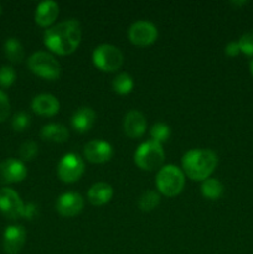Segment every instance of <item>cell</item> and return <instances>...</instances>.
I'll use <instances>...</instances> for the list:
<instances>
[{"label": "cell", "mask_w": 253, "mask_h": 254, "mask_svg": "<svg viewBox=\"0 0 253 254\" xmlns=\"http://www.w3.org/2000/svg\"><path fill=\"white\" fill-rule=\"evenodd\" d=\"M83 156L92 164H103L112 159L113 148L104 140H91L84 145Z\"/></svg>", "instance_id": "8fae6325"}, {"label": "cell", "mask_w": 253, "mask_h": 254, "mask_svg": "<svg viewBox=\"0 0 253 254\" xmlns=\"http://www.w3.org/2000/svg\"><path fill=\"white\" fill-rule=\"evenodd\" d=\"M25 203L15 190L10 188L0 189V212L9 220L22 217Z\"/></svg>", "instance_id": "9c48e42d"}, {"label": "cell", "mask_w": 253, "mask_h": 254, "mask_svg": "<svg viewBox=\"0 0 253 254\" xmlns=\"http://www.w3.org/2000/svg\"><path fill=\"white\" fill-rule=\"evenodd\" d=\"M83 206V197L77 192L62 193L56 201V211L62 217H74L79 215Z\"/></svg>", "instance_id": "4fadbf2b"}, {"label": "cell", "mask_w": 253, "mask_h": 254, "mask_svg": "<svg viewBox=\"0 0 253 254\" xmlns=\"http://www.w3.org/2000/svg\"><path fill=\"white\" fill-rule=\"evenodd\" d=\"M27 67L34 74L49 81H55L61 74L59 61L46 51L34 52L27 60Z\"/></svg>", "instance_id": "5b68a950"}, {"label": "cell", "mask_w": 253, "mask_h": 254, "mask_svg": "<svg viewBox=\"0 0 253 254\" xmlns=\"http://www.w3.org/2000/svg\"><path fill=\"white\" fill-rule=\"evenodd\" d=\"M129 40L133 45L139 47H145L154 44L158 39V29L155 25L146 20L136 21L129 27Z\"/></svg>", "instance_id": "ba28073f"}, {"label": "cell", "mask_w": 253, "mask_h": 254, "mask_svg": "<svg viewBox=\"0 0 253 254\" xmlns=\"http://www.w3.org/2000/svg\"><path fill=\"white\" fill-rule=\"evenodd\" d=\"M11 106H10L9 97L5 92L0 91V122H5L10 116Z\"/></svg>", "instance_id": "f1b7e54d"}, {"label": "cell", "mask_w": 253, "mask_h": 254, "mask_svg": "<svg viewBox=\"0 0 253 254\" xmlns=\"http://www.w3.org/2000/svg\"><path fill=\"white\" fill-rule=\"evenodd\" d=\"M164 159H165V153L163 145L151 139L140 144L134 154V161L136 166L146 171L160 168L164 163Z\"/></svg>", "instance_id": "277c9868"}, {"label": "cell", "mask_w": 253, "mask_h": 254, "mask_svg": "<svg viewBox=\"0 0 253 254\" xmlns=\"http://www.w3.org/2000/svg\"><path fill=\"white\" fill-rule=\"evenodd\" d=\"M231 4L236 5V6H241V5L247 4V1H231Z\"/></svg>", "instance_id": "1f68e13d"}, {"label": "cell", "mask_w": 253, "mask_h": 254, "mask_svg": "<svg viewBox=\"0 0 253 254\" xmlns=\"http://www.w3.org/2000/svg\"><path fill=\"white\" fill-rule=\"evenodd\" d=\"M240 50L247 56H253V31L245 32L238 40Z\"/></svg>", "instance_id": "83f0119b"}, {"label": "cell", "mask_w": 253, "mask_h": 254, "mask_svg": "<svg viewBox=\"0 0 253 254\" xmlns=\"http://www.w3.org/2000/svg\"><path fill=\"white\" fill-rule=\"evenodd\" d=\"M82 40V27L77 20L69 19L49 27L44 34V44L54 54L66 56L73 54Z\"/></svg>", "instance_id": "6da1fadb"}, {"label": "cell", "mask_w": 253, "mask_h": 254, "mask_svg": "<svg viewBox=\"0 0 253 254\" xmlns=\"http://www.w3.org/2000/svg\"><path fill=\"white\" fill-rule=\"evenodd\" d=\"M96 123V112L91 107H81L71 118L72 128L78 133H87Z\"/></svg>", "instance_id": "e0dca14e"}, {"label": "cell", "mask_w": 253, "mask_h": 254, "mask_svg": "<svg viewBox=\"0 0 253 254\" xmlns=\"http://www.w3.org/2000/svg\"><path fill=\"white\" fill-rule=\"evenodd\" d=\"M241 52L240 45H238V41H230L225 47V54L230 57L237 56Z\"/></svg>", "instance_id": "f546056e"}, {"label": "cell", "mask_w": 253, "mask_h": 254, "mask_svg": "<svg viewBox=\"0 0 253 254\" xmlns=\"http://www.w3.org/2000/svg\"><path fill=\"white\" fill-rule=\"evenodd\" d=\"M26 242V231L20 225L7 226L2 235V247L5 253L17 254Z\"/></svg>", "instance_id": "7c38bea8"}, {"label": "cell", "mask_w": 253, "mask_h": 254, "mask_svg": "<svg viewBox=\"0 0 253 254\" xmlns=\"http://www.w3.org/2000/svg\"><path fill=\"white\" fill-rule=\"evenodd\" d=\"M84 173V161L79 155L68 153L62 156L57 165V175L66 184L76 183Z\"/></svg>", "instance_id": "52a82bcc"}, {"label": "cell", "mask_w": 253, "mask_h": 254, "mask_svg": "<svg viewBox=\"0 0 253 254\" xmlns=\"http://www.w3.org/2000/svg\"><path fill=\"white\" fill-rule=\"evenodd\" d=\"M59 16V5L57 2L46 0L37 5L35 11V21L41 27H51Z\"/></svg>", "instance_id": "2e32d148"}, {"label": "cell", "mask_w": 253, "mask_h": 254, "mask_svg": "<svg viewBox=\"0 0 253 254\" xmlns=\"http://www.w3.org/2000/svg\"><path fill=\"white\" fill-rule=\"evenodd\" d=\"M92 61L98 69L103 72H116L122 67L124 61L123 54L117 46L102 44L94 49Z\"/></svg>", "instance_id": "8992f818"}, {"label": "cell", "mask_w": 253, "mask_h": 254, "mask_svg": "<svg viewBox=\"0 0 253 254\" xmlns=\"http://www.w3.org/2000/svg\"><path fill=\"white\" fill-rule=\"evenodd\" d=\"M27 169L24 161L9 158L0 163V184H16L25 180Z\"/></svg>", "instance_id": "30bf717a"}, {"label": "cell", "mask_w": 253, "mask_h": 254, "mask_svg": "<svg viewBox=\"0 0 253 254\" xmlns=\"http://www.w3.org/2000/svg\"><path fill=\"white\" fill-rule=\"evenodd\" d=\"M124 133L128 138L138 139L145 134L146 131V118L141 112L133 111L128 112L123 121Z\"/></svg>", "instance_id": "5bb4252c"}, {"label": "cell", "mask_w": 253, "mask_h": 254, "mask_svg": "<svg viewBox=\"0 0 253 254\" xmlns=\"http://www.w3.org/2000/svg\"><path fill=\"white\" fill-rule=\"evenodd\" d=\"M32 111L42 117H52L59 113L60 102L55 96L49 93L37 94L31 102Z\"/></svg>", "instance_id": "9a60e30c"}, {"label": "cell", "mask_w": 253, "mask_h": 254, "mask_svg": "<svg viewBox=\"0 0 253 254\" xmlns=\"http://www.w3.org/2000/svg\"><path fill=\"white\" fill-rule=\"evenodd\" d=\"M39 153V146L35 141L29 140L21 144L19 149V155L21 158V161H31L34 160L35 156Z\"/></svg>", "instance_id": "d4e9b609"}, {"label": "cell", "mask_w": 253, "mask_h": 254, "mask_svg": "<svg viewBox=\"0 0 253 254\" xmlns=\"http://www.w3.org/2000/svg\"><path fill=\"white\" fill-rule=\"evenodd\" d=\"M41 139L51 143H64L69 136L68 129L59 123H50L42 127L40 131Z\"/></svg>", "instance_id": "d6986e66"}, {"label": "cell", "mask_w": 253, "mask_h": 254, "mask_svg": "<svg viewBox=\"0 0 253 254\" xmlns=\"http://www.w3.org/2000/svg\"><path fill=\"white\" fill-rule=\"evenodd\" d=\"M1 12H2V6H1V4H0V15H1Z\"/></svg>", "instance_id": "836d02e7"}, {"label": "cell", "mask_w": 253, "mask_h": 254, "mask_svg": "<svg viewBox=\"0 0 253 254\" xmlns=\"http://www.w3.org/2000/svg\"><path fill=\"white\" fill-rule=\"evenodd\" d=\"M250 72H251V74H252V77H253V60L250 62Z\"/></svg>", "instance_id": "d6a6232c"}, {"label": "cell", "mask_w": 253, "mask_h": 254, "mask_svg": "<svg viewBox=\"0 0 253 254\" xmlns=\"http://www.w3.org/2000/svg\"><path fill=\"white\" fill-rule=\"evenodd\" d=\"M87 197L93 206H103L113 197V189L107 183H96L89 188Z\"/></svg>", "instance_id": "ac0fdd59"}, {"label": "cell", "mask_w": 253, "mask_h": 254, "mask_svg": "<svg viewBox=\"0 0 253 254\" xmlns=\"http://www.w3.org/2000/svg\"><path fill=\"white\" fill-rule=\"evenodd\" d=\"M37 215V206L35 203H26L24 207V213H22V217L26 218V220H32L35 218V216Z\"/></svg>", "instance_id": "4dcf8cb0"}, {"label": "cell", "mask_w": 253, "mask_h": 254, "mask_svg": "<svg viewBox=\"0 0 253 254\" xmlns=\"http://www.w3.org/2000/svg\"><path fill=\"white\" fill-rule=\"evenodd\" d=\"M31 118L26 112H17L11 121V127L15 131H25L30 127Z\"/></svg>", "instance_id": "484cf974"}, {"label": "cell", "mask_w": 253, "mask_h": 254, "mask_svg": "<svg viewBox=\"0 0 253 254\" xmlns=\"http://www.w3.org/2000/svg\"><path fill=\"white\" fill-rule=\"evenodd\" d=\"M4 52L7 60L12 64H20L25 57L24 46L16 37H9V39L5 40Z\"/></svg>", "instance_id": "ffe728a7"}, {"label": "cell", "mask_w": 253, "mask_h": 254, "mask_svg": "<svg viewBox=\"0 0 253 254\" xmlns=\"http://www.w3.org/2000/svg\"><path fill=\"white\" fill-rule=\"evenodd\" d=\"M155 184L159 193L166 197H175L185 186V174L180 168L169 164L159 169Z\"/></svg>", "instance_id": "3957f363"}, {"label": "cell", "mask_w": 253, "mask_h": 254, "mask_svg": "<svg viewBox=\"0 0 253 254\" xmlns=\"http://www.w3.org/2000/svg\"><path fill=\"white\" fill-rule=\"evenodd\" d=\"M160 203V193L156 191L149 190L140 196L138 201V206L143 212H150L155 210Z\"/></svg>", "instance_id": "603a6c76"}, {"label": "cell", "mask_w": 253, "mask_h": 254, "mask_svg": "<svg viewBox=\"0 0 253 254\" xmlns=\"http://www.w3.org/2000/svg\"><path fill=\"white\" fill-rule=\"evenodd\" d=\"M201 193L205 198L216 201L223 195V185L220 180L215 178H208L201 184Z\"/></svg>", "instance_id": "44dd1931"}, {"label": "cell", "mask_w": 253, "mask_h": 254, "mask_svg": "<svg viewBox=\"0 0 253 254\" xmlns=\"http://www.w3.org/2000/svg\"><path fill=\"white\" fill-rule=\"evenodd\" d=\"M218 158L210 149H192L181 158V166L185 176L193 181H203L217 168Z\"/></svg>", "instance_id": "7a4b0ae2"}, {"label": "cell", "mask_w": 253, "mask_h": 254, "mask_svg": "<svg viewBox=\"0 0 253 254\" xmlns=\"http://www.w3.org/2000/svg\"><path fill=\"white\" fill-rule=\"evenodd\" d=\"M16 81V72L11 66L0 67V87L9 88Z\"/></svg>", "instance_id": "4316f807"}, {"label": "cell", "mask_w": 253, "mask_h": 254, "mask_svg": "<svg viewBox=\"0 0 253 254\" xmlns=\"http://www.w3.org/2000/svg\"><path fill=\"white\" fill-rule=\"evenodd\" d=\"M170 135H171L170 127L165 123H155L150 129L151 140L156 141V143L161 144V145L169 140Z\"/></svg>", "instance_id": "cb8c5ba5"}, {"label": "cell", "mask_w": 253, "mask_h": 254, "mask_svg": "<svg viewBox=\"0 0 253 254\" xmlns=\"http://www.w3.org/2000/svg\"><path fill=\"white\" fill-rule=\"evenodd\" d=\"M112 87H113L114 92L118 94H129L134 88V81L131 78L130 74L126 73H119L114 77L113 82H112Z\"/></svg>", "instance_id": "7402d4cb"}]
</instances>
